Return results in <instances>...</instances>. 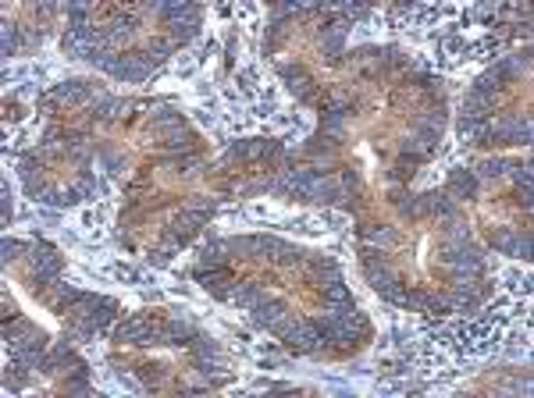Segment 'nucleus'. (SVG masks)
<instances>
[{
  "label": "nucleus",
  "instance_id": "obj_5",
  "mask_svg": "<svg viewBox=\"0 0 534 398\" xmlns=\"http://www.w3.org/2000/svg\"><path fill=\"white\" fill-rule=\"evenodd\" d=\"M114 310H118L114 299H97V306H93V310H89V317L82 320V331H100V327H107L111 317H114Z\"/></svg>",
  "mask_w": 534,
  "mask_h": 398
},
{
  "label": "nucleus",
  "instance_id": "obj_22",
  "mask_svg": "<svg viewBox=\"0 0 534 398\" xmlns=\"http://www.w3.org/2000/svg\"><path fill=\"white\" fill-rule=\"evenodd\" d=\"M531 174H534V167H531V164L513 167V181H517V185H531Z\"/></svg>",
  "mask_w": 534,
  "mask_h": 398
},
{
  "label": "nucleus",
  "instance_id": "obj_7",
  "mask_svg": "<svg viewBox=\"0 0 534 398\" xmlns=\"http://www.w3.org/2000/svg\"><path fill=\"white\" fill-rule=\"evenodd\" d=\"M154 327L150 324H146L143 317H132V320H125L122 327H118V334H114V338L118 342H136V345H143L146 342V334H150Z\"/></svg>",
  "mask_w": 534,
  "mask_h": 398
},
{
  "label": "nucleus",
  "instance_id": "obj_1",
  "mask_svg": "<svg viewBox=\"0 0 534 398\" xmlns=\"http://www.w3.org/2000/svg\"><path fill=\"white\" fill-rule=\"evenodd\" d=\"M33 263H36V285H40V288L54 285V281H57V274H61V256H57L50 246H36Z\"/></svg>",
  "mask_w": 534,
  "mask_h": 398
},
{
  "label": "nucleus",
  "instance_id": "obj_11",
  "mask_svg": "<svg viewBox=\"0 0 534 398\" xmlns=\"http://www.w3.org/2000/svg\"><path fill=\"white\" fill-rule=\"evenodd\" d=\"M75 196H79L75 189H43V196H40V203H43V206H50V210H65V206H72V203H79Z\"/></svg>",
  "mask_w": 534,
  "mask_h": 398
},
{
  "label": "nucleus",
  "instance_id": "obj_3",
  "mask_svg": "<svg viewBox=\"0 0 534 398\" xmlns=\"http://www.w3.org/2000/svg\"><path fill=\"white\" fill-rule=\"evenodd\" d=\"M86 97H89V85L79 82V78H72V82H61V85H57L43 103H47V107H57V103H82Z\"/></svg>",
  "mask_w": 534,
  "mask_h": 398
},
{
  "label": "nucleus",
  "instance_id": "obj_10",
  "mask_svg": "<svg viewBox=\"0 0 534 398\" xmlns=\"http://www.w3.org/2000/svg\"><path fill=\"white\" fill-rule=\"evenodd\" d=\"M460 132L470 142H488L492 139V125H488V121H481V117H463L460 121Z\"/></svg>",
  "mask_w": 534,
  "mask_h": 398
},
{
  "label": "nucleus",
  "instance_id": "obj_8",
  "mask_svg": "<svg viewBox=\"0 0 534 398\" xmlns=\"http://www.w3.org/2000/svg\"><path fill=\"white\" fill-rule=\"evenodd\" d=\"M502 82H506V75H502V68L495 65V68H488V72H481V75H478V82H474V93L495 97L499 89H502Z\"/></svg>",
  "mask_w": 534,
  "mask_h": 398
},
{
  "label": "nucleus",
  "instance_id": "obj_19",
  "mask_svg": "<svg viewBox=\"0 0 534 398\" xmlns=\"http://www.w3.org/2000/svg\"><path fill=\"white\" fill-rule=\"evenodd\" d=\"M506 167H510V160L492 157V160H485V164H481V174H485V178H499V174H506Z\"/></svg>",
  "mask_w": 534,
  "mask_h": 398
},
{
  "label": "nucleus",
  "instance_id": "obj_18",
  "mask_svg": "<svg viewBox=\"0 0 534 398\" xmlns=\"http://www.w3.org/2000/svg\"><path fill=\"white\" fill-rule=\"evenodd\" d=\"M317 281H321V288H328V285L342 281V274H339V267H335V263H321V270H317Z\"/></svg>",
  "mask_w": 534,
  "mask_h": 398
},
{
  "label": "nucleus",
  "instance_id": "obj_17",
  "mask_svg": "<svg viewBox=\"0 0 534 398\" xmlns=\"http://www.w3.org/2000/svg\"><path fill=\"white\" fill-rule=\"evenodd\" d=\"M275 256H278V263H285V267H292V263H303V253L296 249V246H289V242H282Z\"/></svg>",
  "mask_w": 534,
  "mask_h": 398
},
{
  "label": "nucleus",
  "instance_id": "obj_4",
  "mask_svg": "<svg viewBox=\"0 0 534 398\" xmlns=\"http://www.w3.org/2000/svg\"><path fill=\"white\" fill-rule=\"evenodd\" d=\"M250 317H253L257 327H267V331H271L278 320H285V302H278V299H264V302H257L253 310H250Z\"/></svg>",
  "mask_w": 534,
  "mask_h": 398
},
{
  "label": "nucleus",
  "instance_id": "obj_13",
  "mask_svg": "<svg viewBox=\"0 0 534 398\" xmlns=\"http://www.w3.org/2000/svg\"><path fill=\"white\" fill-rule=\"evenodd\" d=\"M164 139H168V142H164L168 149H193V146H196V135H193L189 128H175V132H168Z\"/></svg>",
  "mask_w": 534,
  "mask_h": 398
},
{
  "label": "nucleus",
  "instance_id": "obj_12",
  "mask_svg": "<svg viewBox=\"0 0 534 398\" xmlns=\"http://www.w3.org/2000/svg\"><path fill=\"white\" fill-rule=\"evenodd\" d=\"M360 235L367 242H374V246H392V242H396V231L392 228H381V224H367V228H360Z\"/></svg>",
  "mask_w": 534,
  "mask_h": 398
},
{
  "label": "nucleus",
  "instance_id": "obj_15",
  "mask_svg": "<svg viewBox=\"0 0 534 398\" xmlns=\"http://www.w3.org/2000/svg\"><path fill=\"white\" fill-rule=\"evenodd\" d=\"M225 242H211V246H203V253H200V260H203V267H221V260H225Z\"/></svg>",
  "mask_w": 534,
  "mask_h": 398
},
{
  "label": "nucleus",
  "instance_id": "obj_2",
  "mask_svg": "<svg viewBox=\"0 0 534 398\" xmlns=\"http://www.w3.org/2000/svg\"><path fill=\"white\" fill-rule=\"evenodd\" d=\"M196 281L207 288V292H214L218 299H225V292L235 285V274L228 267H200L196 270Z\"/></svg>",
  "mask_w": 534,
  "mask_h": 398
},
{
  "label": "nucleus",
  "instance_id": "obj_9",
  "mask_svg": "<svg viewBox=\"0 0 534 398\" xmlns=\"http://www.w3.org/2000/svg\"><path fill=\"white\" fill-rule=\"evenodd\" d=\"M193 338H196V331L189 324H182V320L164 324V345H189Z\"/></svg>",
  "mask_w": 534,
  "mask_h": 398
},
{
  "label": "nucleus",
  "instance_id": "obj_14",
  "mask_svg": "<svg viewBox=\"0 0 534 398\" xmlns=\"http://www.w3.org/2000/svg\"><path fill=\"white\" fill-rule=\"evenodd\" d=\"M324 292V306H342V302H353V295H349V288L342 285V281H335V285H328V288H321Z\"/></svg>",
  "mask_w": 534,
  "mask_h": 398
},
{
  "label": "nucleus",
  "instance_id": "obj_16",
  "mask_svg": "<svg viewBox=\"0 0 534 398\" xmlns=\"http://www.w3.org/2000/svg\"><path fill=\"white\" fill-rule=\"evenodd\" d=\"M189 349H193L196 359H207V356H214V352H218V345H214L211 338H203V334H196V338L189 342Z\"/></svg>",
  "mask_w": 534,
  "mask_h": 398
},
{
  "label": "nucleus",
  "instance_id": "obj_21",
  "mask_svg": "<svg viewBox=\"0 0 534 398\" xmlns=\"http://www.w3.org/2000/svg\"><path fill=\"white\" fill-rule=\"evenodd\" d=\"M15 47H18V28L15 25H4V57H11Z\"/></svg>",
  "mask_w": 534,
  "mask_h": 398
},
{
  "label": "nucleus",
  "instance_id": "obj_20",
  "mask_svg": "<svg viewBox=\"0 0 534 398\" xmlns=\"http://www.w3.org/2000/svg\"><path fill=\"white\" fill-rule=\"evenodd\" d=\"M18 253H22V242H15V238H4V242H0V260H4V263H11Z\"/></svg>",
  "mask_w": 534,
  "mask_h": 398
},
{
  "label": "nucleus",
  "instance_id": "obj_6",
  "mask_svg": "<svg viewBox=\"0 0 534 398\" xmlns=\"http://www.w3.org/2000/svg\"><path fill=\"white\" fill-rule=\"evenodd\" d=\"M449 196L474 199V196H478V178H474L470 171H453L449 174Z\"/></svg>",
  "mask_w": 534,
  "mask_h": 398
}]
</instances>
